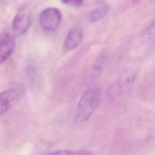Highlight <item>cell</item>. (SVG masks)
Wrapping results in <instances>:
<instances>
[{
    "label": "cell",
    "mask_w": 155,
    "mask_h": 155,
    "mask_svg": "<svg viewBox=\"0 0 155 155\" xmlns=\"http://www.w3.org/2000/svg\"><path fill=\"white\" fill-rule=\"evenodd\" d=\"M136 74L131 69H127L122 71L118 79V88L122 91H126L130 89L135 80Z\"/></svg>",
    "instance_id": "52a82bcc"
},
{
    "label": "cell",
    "mask_w": 155,
    "mask_h": 155,
    "mask_svg": "<svg viewBox=\"0 0 155 155\" xmlns=\"http://www.w3.org/2000/svg\"><path fill=\"white\" fill-rule=\"evenodd\" d=\"M147 35L151 38H155V20L147 28Z\"/></svg>",
    "instance_id": "8fae6325"
},
{
    "label": "cell",
    "mask_w": 155,
    "mask_h": 155,
    "mask_svg": "<svg viewBox=\"0 0 155 155\" xmlns=\"http://www.w3.org/2000/svg\"><path fill=\"white\" fill-rule=\"evenodd\" d=\"M83 38V32L81 29L75 28L70 30L65 41V48L67 50L76 48L81 42Z\"/></svg>",
    "instance_id": "8992f818"
},
{
    "label": "cell",
    "mask_w": 155,
    "mask_h": 155,
    "mask_svg": "<svg viewBox=\"0 0 155 155\" xmlns=\"http://www.w3.org/2000/svg\"><path fill=\"white\" fill-rule=\"evenodd\" d=\"M47 155H93L90 152L87 151H73V150H58L50 153Z\"/></svg>",
    "instance_id": "9c48e42d"
},
{
    "label": "cell",
    "mask_w": 155,
    "mask_h": 155,
    "mask_svg": "<svg viewBox=\"0 0 155 155\" xmlns=\"http://www.w3.org/2000/svg\"><path fill=\"white\" fill-rule=\"evenodd\" d=\"M101 96V91L96 85L89 87L83 93L76 111V120L82 122L87 120L97 108Z\"/></svg>",
    "instance_id": "6da1fadb"
},
{
    "label": "cell",
    "mask_w": 155,
    "mask_h": 155,
    "mask_svg": "<svg viewBox=\"0 0 155 155\" xmlns=\"http://www.w3.org/2000/svg\"><path fill=\"white\" fill-rule=\"evenodd\" d=\"M62 13L59 8L48 7L44 9L39 16V22L42 28L48 31L56 30L60 25Z\"/></svg>",
    "instance_id": "7a4b0ae2"
},
{
    "label": "cell",
    "mask_w": 155,
    "mask_h": 155,
    "mask_svg": "<svg viewBox=\"0 0 155 155\" xmlns=\"http://www.w3.org/2000/svg\"><path fill=\"white\" fill-rule=\"evenodd\" d=\"M22 93L18 89H8L0 93V116L5 114L21 99Z\"/></svg>",
    "instance_id": "277c9868"
},
{
    "label": "cell",
    "mask_w": 155,
    "mask_h": 155,
    "mask_svg": "<svg viewBox=\"0 0 155 155\" xmlns=\"http://www.w3.org/2000/svg\"><path fill=\"white\" fill-rule=\"evenodd\" d=\"M110 9V6L107 4H103L95 9H94L90 14V21L91 22H96L104 18L108 13Z\"/></svg>",
    "instance_id": "ba28073f"
},
{
    "label": "cell",
    "mask_w": 155,
    "mask_h": 155,
    "mask_svg": "<svg viewBox=\"0 0 155 155\" xmlns=\"http://www.w3.org/2000/svg\"><path fill=\"white\" fill-rule=\"evenodd\" d=\"M30 13L28 8L24 7L16 13L12 23V30L16 36L25 33L30 24Z\"/></svg>",
    "instance_id": "3957f363"
},
{
    "label": "cell",
    "mask_w": 155,
    "mask_h": 155,
    "mask_svg": "<svg viewBox=\"0 0 155 155\" xmlns=\"http://www.w3.org/2000/svg\"><path fill=\"white\" fill-rule=\"evenodd\" d=\"M15 47L13 36L7 33L0 35V64L5 62L12 54Z\"/></svg>",
    "instance_id": "5b68a950"
},
{
    "label": "cell",
    "mask_w": 155,
    "mask_h": 155,
    "mask_svg": "<svg viewBox=\"0 0 155 155\" xmlns=\"http://www.w3.org/2000/svg\"><path fill=\"white\" fill-rule=\"evenodd\" d=\"M64 4L72 5L74 7L81 6L83 3L84 0H61Z\"/></svg>",
    "instance_id": "30bf717a"
}]
</instances>
